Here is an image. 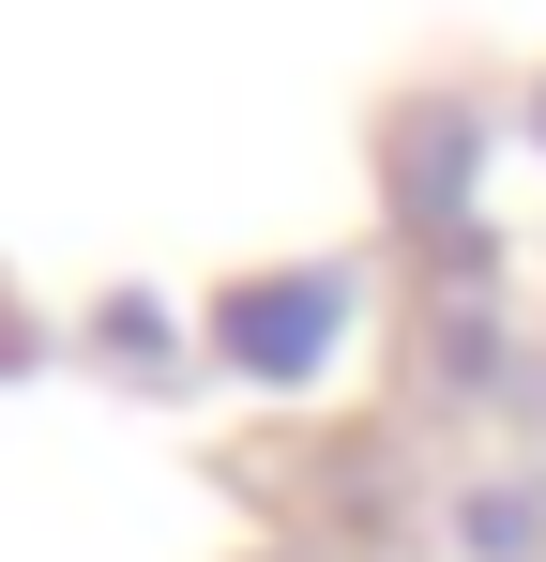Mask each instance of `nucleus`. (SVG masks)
Masks as SVG:
<instances>
[{
	"mask_svg": "<svg viewBox=\"0 0 546 562\" xmlns=\"http://www.w3.org/2000/svg\"><path fill=\"white\" fill-rule=\"evenodd\" d=\"M228 335H243V366H319V335H334V289H259V304H228Z\"/></svg>",
	"mask_w": 546,
	"mask_h": 562,
	"instance_id": "nucleus-1",
	"label": "nucleus"
}]
</instances>
